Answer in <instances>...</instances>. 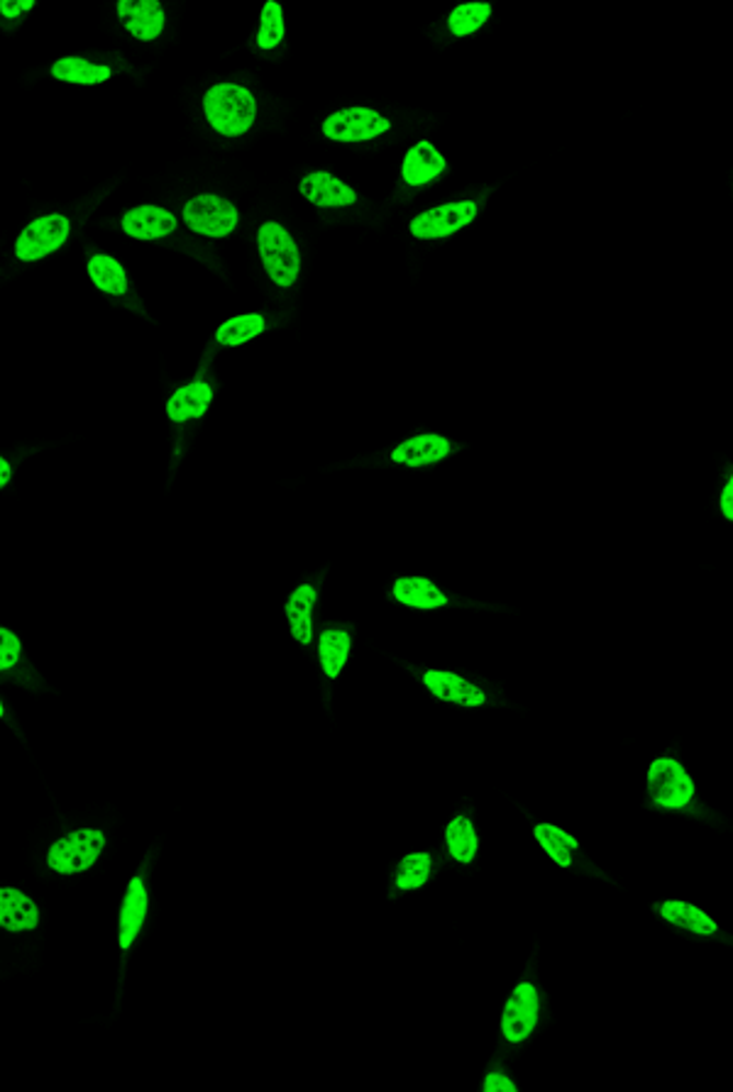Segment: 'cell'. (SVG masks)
<instances>
[{"mask_svg":"<svg viewBox=\"0 0 733 1092\" xmlns=\"http://www.w3.org/2000/svg\"><path fill=\"white\" fill-rule=\"evenodd\" d=\"M450 453H453V445H450L447 438L435 435V433H426V435L408 438V440H404L402 445H396V450L392 453V460L396 462V465H404V467H428V465H435V462H440V460H445Z\"/></svg>","mask_w":733,"mask_h":1092,"instance_id":"obj_14","label":"cell"},{"mask_svg":"<svg viewBox=\"0 0 733 1092\" xmlns=\"http://www.w3.org/2000/svg\"><path fill=\"white\" fill-rule=\"evenodd\" d=\"M648 797L663 810H685L695 797V782L673 758H658L648 768Z\"/></svg>","mask_w":733,"mask_h":1092,"instance_id":"obj_3","label":"cell"},{"mask_svg":"<svg viewBox=\"0 0 733 1092\" xmlns=\"http://www.w3.org/2000/svg\"><path fill=\"white\" fill-rule=\"evenodd\" d=\"M392 123L372 108H345L323 120V135L333 142H366L389 132Z\"/></svg>","mask_w":733,"mask_h":1092,"instance_id":"obj_6","label":"cell"},{"mask_svg":"<svg viewBox=\"0 0 733 1092\" xmlns=\"http://www.w3.org/2000/svg\"><path fill=\"white\" fill-rule=\"evenodd\" d=\"M259 20L261 23H259V33H257V47L259 49L279 47L281 39H284L287 27H284V13H281V5L277 3V0H269V3H265Z\"/></svg>","mask_w":733,"mask_h":1092,"instance_id":"obj_30","label":"cell"},{"mask_svg":"<svg viewBox=\"0 0 733 1092\" xmlns=\"http://www.w3.org/2000/svg\"><path fill=\"white\" fill-rule=\"evenodd\" d=\"M475 218H477V204L475 201H455V204L438 206V208H431V211L416 216L411 220V225H408V230H411V235L416 240H440V237H450L453 233H457V230L467 228Z\"/></svg>","mask_w":733,"mask_h":1092,"instance_id":"obj_8","label":"cell"},{"mask_svg":"<svg viewBox=\"0 0 733 1092\" xmlns=\"http://www.w3.org/2000/svg\"><path fill=\"white\" fill-rule=\"evenodd\" d=\"M39 923V909L20 890H0V927L8 931H30Z\"/></svg>","mask_w":733,"mask_h":1092,"instance_id":"obj_18","label":"cell"},{"mask_svg":"<svg viewBox=\"0 0 733 1092\" xmlns=\"http://www.w3.org/2000/svg\"><path fill=\"white\" fill-rule=\"evenodd\" d=\"M71 223L67 216L49 213L33 220L15 243V257L20 262H37L57 252L69 240Z\"/></svg>","mask_w":733,"mask_h":1092,"instance_id":"obj_7","label":"cell"},{"mask_svg":"<svg viewBox=\"0 0 733 1092\" xmlns=\"http://www.w3.org/2000/svg\"><path fill=\"white\" fill-rule=\"evenodd\" d=\"M10 477H13V467H10V462L0 455V489L8 485Z\"/></svg>","mask_w":733,"mask_h":1092,"instance_id":"obj_35","label":"cell"},{"mask_svg":"<svg viewBox=\"0 0 733 1092\" xmlns=\"http://www.w3.org/2000/svg\"><path fill=\"white\" fill-rule=\"evenodd\" d=\"M20 655H23V643L15 634H10L8 628H0V670H10L18 665Z\"/></svg>","mask_w":733,"mask_h":1092,"instance_id":"obj_31","label":"cell"},{"mask_svg":"<svg viewBox=\"0 0 733 1092\" xmlns=\"http://www.w3.org/2000/svg\"><path fill=\"white\" fill-rule=\"evenodd\" d=\"M203 113L208 125L223 138H240L255 125L257 101L237 83H216L203 96Z\"/></svg>","mask_w":733,"mask_h":1092,"instance_id":"obj_1","label":"cell"},{"mask_svg":"<svg viewBox=\"0 0 733 1092\" xmlns=\"http://www.w3.org/2000/svg\"><path fill=\"white\" fill-rule=\"evenodd\" d=\"M533 834H536V841L555 860V863H558L560 868L572 866V850H578V846H580L578 838L570 836L568 832H562V828H558V826H552V824H538L536 828H533Z\"/></svg>","mask_w":733,"mask_h":1092,"instance_id":"obj_26","label":"cell"},{"mask_svg":"<svg viewBox=\"0 0 733 1092\" xmlns=\"http://www.w3.org/2000/svg\"><path fill=\"white\" fill-rule=\"evenodd\" d=\"M211 402H213L211 384L208 382L186 384L172 394L170 404H166V416H170V421L174 423L194 421V418H201L208 411Z\"/></svg>","mask_w":733,"mask_h":1092,"instance_id":"obj_16","label":"cell"},{"mask_svg":"<svg viewBox=\"0 0 733 1092\" xmlns=\"http://www.w3.org/2000/svg\"><path fill=\"white\" fill-rule=\"evenodd\" d=\"M721 513H724L726 521L733 519V479L726 481L724 493H721Z\"/></svg>","mask_w":733,"mask_h":1092,"instance_id":"obj_34","label":"cell"},{"mask_svg":"<svg viewBox=\"0 0 733 1092\" xmlns=\"http://www.w3.org/2000/svg\"><path fill=\"white\" fill-rule=\"evenodd\" d=\"M301 196L318 208H348L358 204V194L330 172H313L301 178Z\"/></svg>","mask_w":733,"mask_h":1092,"instance_id":"obj_11","label":"cell"},{"mask_svg":"<svg viewBox=\"0 0 733 1092\" xmlns=\"http://www.w3.org/2000/svg\"><path fill=\"white\" fill-rule=\"evenodd\" d=\"M318 592L316 586L301 584L293 590L287 602V618L293 640H299L301 646H311L313 640V606H316Z\"/></svg>","mask_w":733,"mask_h":1092,"instance_id":"obj_19","label":"cell"},{"mask_svg":"<svg viewBox=\"0 0 733 1092\" xmlns=\"http://www.w3.org/2000/svg\"><path fill=\"white\" fill-rule=\"evenodd\" d=\"M423 685L428 687L431 695L438 699L447 701V705L457 707H481L487 705L485 689H479L473 682L455 675V672H440L431 670L423 675Z\"/></svg>","mask_w":733,"mask_h":1092,"instance_id":"obj_12","label":"cell"},{"mask_svg":"<svg viewBox=\"0 0 733 1092\" xmlns=\"http://www.w3.org/2000/svg\"><path fill=\"white\" fill-rule=\"evenodd\" d=\"M433 858L428 853H408L399 866H396L394 882L399 890H418L423 887L431 878Z\"/></svg>","mask_w":733,"mask_h":1092,"instance_id":"obj_29","label":"cell"},{"mask_svg":"<svg viewBox=\"0 0 733 1092\" xmlns=\"http://www.w3.org/2000/svg\"><path fill=\"white\" fill-rule=\"evenodd\" d=\"M538 990L531 983H521L513 987L511 997L507 1000L504 1014H501V1034H504L507 1042L521 1044L533 1034V1029L538 1024Z\"/></svg>","mask_w":733,"mask_h":1092,"instance_id":"obj_9","label":"cell"},{"mask_svg":"<svg viewBox=\"0 0 733 1092\" xmlns=\"http://www.w3.org/2000/svg\"><path fill=\"white\" fill-rule=\"evenodd\" d=\"M118 18L123 27L140 42H152L164 33V8L160 0H120Z\"/></svg>","mask_w":733,"mask_h":1092,"instance_id":"obj_10","label":"cell"},{"mask_svg":"<svg viewBox=\"0 0 733 1092\" xmlns=\"http://www.w3.org/2000/svg\"><path fill=\"white\" fill-rule=\"evenodd\" d=\"M106 846V836L96 828H81L73 832L49 848L47 866L61 875H77L96 863Z\"/></svg>","mask_w":733,"mask_h":1092,"instance_id":"obj_4","label":"cell"},{"mask_svg":"<svg viewBox=\"0 0 733 1092\" xmlns=\"http://www.w3.org/2000/svg\"><path fill=\"white\" fill-rule=\"evenodd\" d=\"M392 594L399 604L423 608V612L447 606V594L426 577H402V580L394 582Z\"/></svg>","mask_w":733,"mask_h":1092,"instance_id":"obj_17","label":"cell"},{"mask_svg":"<svg viewBox=\"0 0 733 1092\" xmlns=\"http://www.w3.org/2000/svg\"><path fill=\"white\" fill-rule=\"evenodd\" d=\"M491 18L489 3H463L447 15V27L455 37H469Z\"/></svg>","mask_w":733,"mask_h":1092,"instance_id":"obj_28","label":"cell"},{"mask_svg":"<svg viewBox=\"0 0 733 1092\" xmlns=\"http://www.w3.org/2000/svg\"><path fill=\"white\" fill-rule=\"evenodd\" d=\"M658 915L665 921L673 923V927L685 929L689 933H697V937H711L717 933V921L711 919L707 911L697 909L695 905H687V902L679 899H667L663 905H658Z\"/></svg>","mask_w":733,"mask_h":1092,"instance_id":"obj_21","label":"cell"},{"mask_svg":"<svg viewBox=\"0 0 733 1092\" xmlns=\"http://www.w3.org/2000/svg\"><path fill=\"white\" fill-rule=\"evenodd\" d=\"M147 917V890L142 885L140 878L130 880L128 892H125L123 911H120V949L128 951L132 946V941L138 939V933L142 929V921Z\"/></svg>","mask_w":733,"mask_h":1092,"instance_id":"obj_20","label":"cell"},{"mask_svg":"<svg viewBox=\"0 0 733 1092\" xmlns=\"http://www.w3.org/2000/svg\"><path fill=\"white\" fill-rule=\"evenodd\" d=\"M350 646L352 638L348 631H340V628H328L318 638V658L321 667L330 679H335L342 672L345 663L350 658Z\"/></svg>","mask_w":733,"mask_h":1092,"instance_id":"obj_23","label":"cell"},{"mask_svg":"<svg viewBox=\"0 0 733 1092\" xmlns=\"http://www.w3.org/2000/svg\"><path fill=\"white\" fill-rule=\"evenodd\" d=\"M51 77L65 83H79V86H96L113 79V69L106 65H93L81 57H65L51 67Z\"/></svg>","mask_w":733,"mask_h":1092,"instance_id":"obj_22","label":"cell"},{"mask_svg":"<svg viewBox=\"0 0 733 1092\" xmlns=\"http://www.w3.org/2000/svg\"><path fill=\"white\" fill-rule=\"evenodd\" d=\"M3 713H5V711H3V705H0V719H3Z\"/></svg>","mask_w":733,"mask_h":1092,"instance_id":"obj_36","label":"cell"},{"mask_svg":"<svg viewBox=\"0 0 733 1092\" xmlns=\"http://www.w3.org/2000/svg\"><path fill=\"white\" fill-rule=\"evenodd\" d=\"M184 223L203 237H228L235 233L240 213L223 196L201 194L184 206Z\"/></svg>","mask_w":733,"mask_h":1092,"instance_id":"obj_5","label":"cell"},{"mask_svg":"<svg viewBox=\"0 0 733 1092\" xmlns=\"http://www.w3.org/2000/svg\"><path fill=\"white\" fill-rule=\"evenodd\" d=\"M445 844H447L450 856H453L457 863H463V866L473 863L475 856H477V848H479L473 822H469L467 816H455L445 828Z\"/></svg>","mask_w":733,"mask_h":1092,"instance_id":"obj_25","label":"cell"},{"mask_svg":"<svg viewBox=\"0 0 733 1092\" xmlns=\"http://www.w3.org/2000/svg\"><path fill=\"white\" fill-rule=\"evenodd\" d=\"M257 247L269 279L281 289L293 287L301 271V255L289 230L279 223H265L257 233Z\"/></svg>","mask_w":733,"mask_h":1092,"instance_id":"obj_2","label":"cell"},{"mask_svg":"<svg viewBox=\"0 0 733 1092\" xmlns=\"http://www.w3.org/2000/svg\"><path fill=\"white\" fill-rule=\"evenodd\" d=\"M481 1090L485 1092H516V1083H511V1080L507 1076H501V1073H489L485 1078V1085H481Z\"/></svg>","mask_w":733,"mask_h":1092,"instance_id":"obj_33","label":"cell"},{"mask_svg":"<svg viewBox=\"0 0 733 1092\" xmlns=\"http://www.w3.org/2000/svg\"><path fill=\"white\" fill-rule=\"evenodd\" d=\"M123 230L125 235H130L135 240H160L172 235L179 220L172 211L160 206H138L123 216Z\"/></svg>","mask_w":733,"mask_h":1092,"instance_id":"obj_13","label":"cell"},{"mask_svg":"<svg viewBox=\"0 0 733 1092\" xmlns=\"http://www.w3.org/2000/svg\"><path fill=\"white\" fill-rule=\"evenodd\" d=\"M33 8H35L33 0H23V3H20V0H0V15L8 20H15Z\"/></svg>","mask_w":733,"mask_h":1092,"instance_id":"obj_32","label":"cell"},{"mask_svg":"<svg viewBox=\"0 0 733 1092\" xmlns=\"http://www.w3.org/2000/svg\"><path fill=\"white\" fill-rule=\"evenodd\" d=\"M445 170H447L445 156L440 154L431 142L421 140L406 152L404 164H402V176L408 186H426V184H431L433 178L443 174Z\"/></svg>","mask_w":733,"mask_h":1092,"instance_id":"obj_15","label":"cell"},{"mask_svg":"<svg viewBox=\"0 0 733 1092\" xmlns=\"http://www.w3.org/2000/svg\"><path fill=\"white\" fill-rule=\"evenodd\" d=\"M89 277L93 287L110 297H125L128 293V275L118 259L108 255H93L89 259Z\"/></svg>","mask_w":733,"mask_h":1092,"instance_id":"obj_24","label":"cell"},{"mask_svg":"<svg viewBox=\"0 0 733 1092\" xmlns=\"http://www.w3.org/2000/svg\"><path fill=\"white\" fill-rule=\"evenodd\" d=\"M267 321L259 316V313H247V316H237L225 321L216 330V342L225 345V348H237V345H245L257 335L265 333Z\"/></svg>","mask_w":733,"mask_h":1092,"instance_id":"obj_27","label":"cell"}]
</instances>
